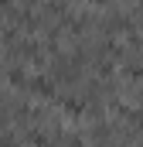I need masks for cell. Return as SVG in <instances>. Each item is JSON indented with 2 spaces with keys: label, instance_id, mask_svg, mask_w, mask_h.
<instances>
[{
  "label": "cell",
  "instance_id": "cell-2",
  "mask_svg": "<svg viewBox=\"0 0 143 147\" xmlns=\"http://www.w3.org/2000/svg\"><path fill=\"white\" fill-rule=\"evenodd\" d=\"M65 110H68V113H82V103H78V99H68Z\"/></svg>",
  "mask_w": 143,
  "mask_h": 147
},
{
  "label": "cell",
  "instance_id": "cell-4",
  "mask_svg": "<svg viewBox=\"0 0 143 147\" xmlns=\"http://www.w3.org/2000/svg\"><path fill=\"white\" fill-rule=\"evenodd\" d=\"M96 3H106V0H96Z\"/></svg>",
  "mask_w": 143,
  "mask_h": 147
},
{
  "label": "cell",
  "instance_id": "cell-3",
  "mask_svg": "<svg viewBox=\"0 0 143 147\" xmlns=\"http://www.w3.org/2000/svg\"><path fill=\"white\" fill-rule=\"evenodd\" d=\"M133 120H136V123H140V127H143V113H133Z\"/></svg>",
  "mask_w": 143,
  "mask_h": 147
},
{
  "label": "cell",
  "instance_id": "cell-1",
  "mask_svg": "<svg viewBox=\"0 0 143 147\" xmlns=\"http://www.w3.org/2000/svg\"><path fill=\"white\" fill-rule=\"evenodd\" d=\"M34 92H41V96H51V92H55V86H51L48 79H34Z\"/></svg>",
  "mask_w": 143,
  "mask_h": 147
},
{
  "label": "cell",
  "instance_id": "cell-5",
  "mask_svg": "<svg viewBox=\"0 0 143 147\" xmlns=\"http://www.w3.org/2000/svg\"><path fill=\"white\" fill-rule=\"evenodd\" d=\"M0 3H7V0H0Z\"/></svg>",
  "mask_w": 143,
  "mask_h": 147
}]
</instances>
